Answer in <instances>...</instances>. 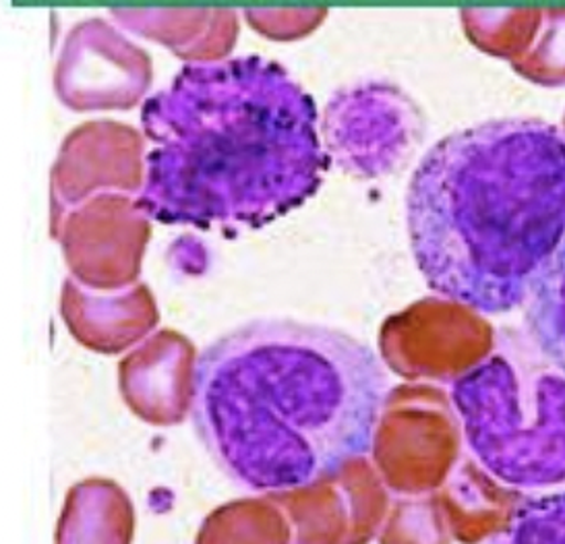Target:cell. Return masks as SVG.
<instances>
[{
	"mask_svg": "<svg viewBox=\"0 0 565 544\" xmlns=\"http://www.w3.org/2000/svg\"><path fill=\"white\" fill-rule=\"evenodd\" d=\"M195 544H292V529L271 497L241 499L210 513Z\"/></svg>",
	"mask_w": 565,
	"mask_h": 544,
	"instance_id": "obj_7",
	"label": "cell"
},
{
	"mask_svg": "<svg viewBox=\"0 0 565 544\" xmlns=\"http://www.w3.org/2000/svg\"><path fill=\"white\" fill-rule=\"evenodd\" d=\"M416 265L437 295L481 313L524 305L565 238V135L498 118L439 139L406 193Z\"/></svg>",
	"mask_w": 565,
	"mask_h": 544,
	"instance_id": "obj_3",
	"label": "cell"
},
{
	"mask_svg": "<svg viewBox=\"0 0 565 544\" xmlns=\"http://www.w3.org/2000/svg\"><path fill=\"white\" fill-rule=\"evenodd\" d=\"M526 302L532 340L565 373V238Z\"/></svg>",
	"mask_w": 565,
	"mask_h": 544,
	"instance_id": "obj_8",
	"label": "cell"
},
{
	"mask_svg": "<svg viewBox=\"0 0 565 544\" xmlns=\"http://www.w3.org/2000/svg\"><path fill=\"white\" fill-rule=\"evenodd\" d=\"M135 210L172 226H250L299 207L328 168L313 98L264 56L198 61L146 99Z\"/></svg>",
	"mask_w": 565,
	"mask_h": 544,
	"instance_id": "obj_2",
	"label": "cell"
},
{
	"mask_svg": "<svg viewBox=\"0 0 565 544\" xmlns=\"http://www.w3.org/2000/svg\"><path fill=\"white\" fill-rule=\"evenodd\" d=\"M522 512L510 544H565V493L539 499Z\"/></svg>",
	"mask_w": 565,
	"mask_h": 544,
	"instance_id": "obj_9",
	"label": "cell"
},
{
	"mask_svg": "<svg viewBox=\"0 0 565 544\" xmlns=\"http://www.w3.org/2000/svg\"><path fill=\"white\" fill-rule=\"evenodd\" d=\"M387 377L344 331L292 319L250 321L195 361L191 414L234 484L278 495L373 451Z\"/></svg>",
	"mask_w": 565,
	"mask_h": 544,
	"instance_id": "obj_1",
	"label": "cell"
},
{
	"mask_svg": "<svg viewBox=\"0 0 565 544\" xmlns=\"http://www.w3.org/2000/svg\"><path fill=\"white\" fill-rule=\"evenodd\" d=\"M454 406L475 456L510 480L565 477V380L491 359L456 381Z\"/></svg>",
	"mask_w": 565,
	"mask_h": 544,
	"instance_id": "obj_4",
	"label": "cell"
},
{
	"mask_svg": "<svg viewBox=\"0 0 565 544\" xmlns=\"http://www.w3.org/2000/svg\"><path fill=\"white\" fill-rule=\"evenodd\" d=\"M135 508L110 480H87L71 489L56 529V544H131Z\"/></svg>",
	"mask_w": 565,
	"mask_h": 544,
	"instance_id": "obj_6",
	"label": "cell"
},
{
	"mask_svg": "<svg viewBox=\"0 0 565 544\" xmlns=\"http://www.w3.org/2000/svg\"><path fill=\"white\" fill-rule=\"evenodd\" d=\"M269 497L290 522L292 544H369L390 513L365 458L309 487Z\"/></svg>",
	"mask_w": 565,
	"mask_h": 544,
	"instance_id": "obj_5",
	"label": "cell"
}]
</instances>
